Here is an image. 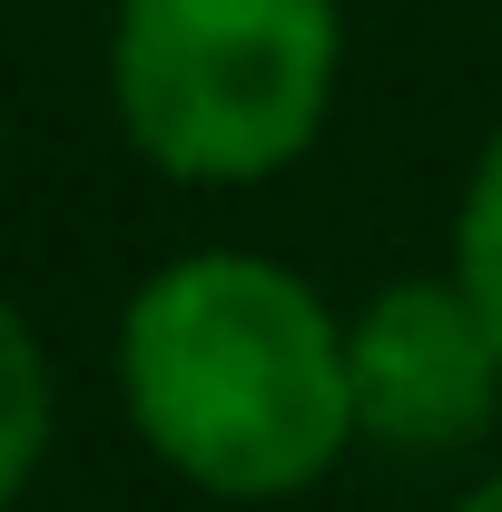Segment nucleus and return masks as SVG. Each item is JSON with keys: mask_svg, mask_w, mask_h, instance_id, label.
I'll list each match as a JSON object with an SVG mask.
<instances>
[{"mask_svg": "<svg viewBox=\"0 0 502 512\" xmlns=\"http://www.w3.org/2000/svg\"><path fill=\"white\" fill-rule=\"evenodd\" d=\"M119 394L148 453L217 503H286L365 434L335 306L237 247L178 256L128 296Z\"/></svg>", "mask_w": 502, "mask_h": 512, "instance_id": "obj_1", "label": "nucleus"}, {"mask_svg": "<svg viewBox=\"0 0 502 512\" xmlns=\"http://www.w3.org/2000/svg\"><path fill=\"white\" fill-rule=\"evenodd\" d=\"M335 0H119L109 99L128 148L188 188H247L315 148L335 109Z\"/></svg>", "mask_w": 502, "mask_h": 512, "instance_id": "obj_2", "label": "nucleus"}, {"mask_svg": "<svg viewBox=\"0 0 502 512\" xmlns=\"http://www.w3.org/2000/svg\"><path fill=\"white\" fill-rule=\"evenodd\" d=\"M355 365V424L404 453H453L483 444L502 414V345L463 276H404L365 316L345 325Z\"/></svg>", "mask_w": 502, "mask_h": 512, "instance_id": "obj_3", "label": "nucleus"}, {"mask_svg": "<svg viewBox=\"0 0 502 512\" xmlns=\"http://www.w3.org/2000/svg\"><path fill=\"white\" fill-rule=\"evenodd\" d=\"M40 453H50V355H40L30 316L0 296V512L30 493Z\"/></svg>", "mask_w": 502, "mask_h": 512, "instance_id": "obj_4", "label": "nucleus"}, {"mask_svg": "<svg viewBox=\"0 0 502 512\" xmlns=\"http://www.w3.org/2000/svg\"><path fill=\"white\" fill-rule=\"evenodd\" d=\"M453 276H463V296L483 306V325L502 345V128L483 138V158L463 178V207H453Z\"/></svg>", "mask_w": 502, "mask_h": 512, "instance_id": "obj_5", "label": "nucleus"}, {"mask_svg": "<svg viewBox=\"0 0 502 512\" xmlns=\"http://www.w3.org/2000/svg\"><path fill=\"white\" fill-rule=\"evenodd\" d=\"M453 512H502V473H493V483H473V493H463Z\"/></svg>", "mask_w": 502, "mask_h": 512, "instance_id": "obj_6", "label": "nucleus"}]
</instances>
